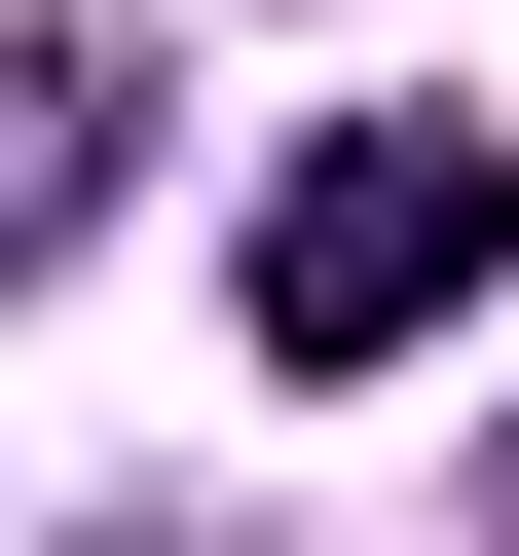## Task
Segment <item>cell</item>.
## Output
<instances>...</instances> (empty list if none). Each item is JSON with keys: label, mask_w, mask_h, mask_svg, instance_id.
Wrapping results in <instances>:
<instances>
[{"label": "cell", "mask_w": 519, "mask_h": 556, "mask_svg": "<svg viewBox=\"0 0 519 556\" xmlns=\"http://www.w3.org/2000/svg\"><path fill=\"white\" fill-rule=\"evenodd\" d=\"M260 371H408V334H482L519 298V149H445V112H334L298 186H260Z\"/></svg>", "instance_id": "6da1fadb"}, {"label": "cell", "mask_w": 519, "mask_h": 556, "mask_svg": "<svg viewBox=\"0 0 519 556\" xmlns=\"http://www.w3.org/2000/svg\"><path fill=\"white\" fill-rule=\"evenodd\" d=\"M112 112H149V75H112V38H0V298H38V260H75V223H112Z\"/></svg>", "instance_id": "7a4b0ae2"}]
</instances>
